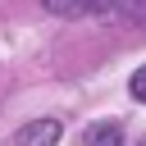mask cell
I'll use <instances>...</instances> for the list:
<instances>
[{"mask_svg":"<svg viewBox=\"0 0 146 146\" xmlns=\"http://www.w3.org/2000/svg\"><path fill=\"white\" fill-rule=\"evenodd\" d=\"M59 119H36V123H27L23 132H18V146H55L59 141Z\"/></svg>","mask_w":146,"mask_h":146,"instance_id":"cell-1","label":"cell"},{"mask_svg":"<svg viewBox=\"0 0 146 146\" xmlns=\"http://www.w3.org/2000/svg\"><path fill=\"white\" fill-rule=\"evenodd\" d=\"M50 14H64V18H78V14H100V0H41Z\"/></svg>","mask_w":146,"mask_h":146,"instance_id":"cell-2","label":"cell"},{"mask_svg":"<svg viewBox=\"0 0 146 146\" xmlns=\"http://www.w3.org/2000/svg\"><path fill=\"white\" fill-rule=\"evenodd\" d=\"M100 14H123L146 27V0H100Z\"/></svg>","mask_w":146,"mask_h":146,"instance_id":"cell-3","label":"cell"},{"mask_svg":"<svg viewBox=\"0 0 146 146\" xmlns=\"http://www.w3.org/2000/svg\"><path fill=\"white\" fill-rule=\"evenodd\" d=\"M87 146H123V128L119 123H91L87 128Z\"/></svg>","mask_w":146,"mask_h":146,"instance_id":"cell-4","label":"cell"},{"mask_svg":"<svg viewBox=\"0 0 146 146\" xmlns=\"http://www.w3.org/2000/svg\"><path fill=\"white\" fill-rule=\"evenodd\" d=\"M128 91H132V96H137V100L146 105V64H141V68L132 73V82H128Z\"/></svg>","mask_w":146,"mask_h":146,"instance_id":"cell-5","label":"cell"},{"mask_svg":"<svg viewBox=\"0 0 146 146\" xmlns=\"http://www.w3.org/2000/svg\"><path fill=\"white\" fill-rule=\"evenodd\" d=\"M141 146H146V137H141Z\"/></svg>","mask_w":146,"mask_h":146,"instance_id":"cell-6","label":"cell"}]
</instances>
